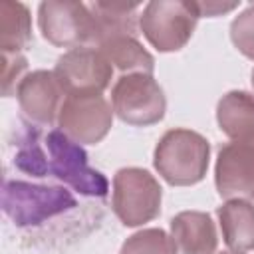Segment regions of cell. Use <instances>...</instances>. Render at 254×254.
Returning a JSON list of instances; mask_svg holds the SVG:
<instances>
[{
    "label": "cell",
    "instance_id": "6da1fadb",
    "mask_svg": "<svg viewBox=\"0 0 254 254\" xmlns=\"http://www.w3.org/2000/svg\"><path fill=\"white\" fill-rule=\"evenodd\" d=\"M210 143L196 131L175 127L157 143L153 165L171 187H190L206 177Z\"/></svg>",
    "mask_w": 254,
    "mask_h": 254
},
{
    "label": "cell",
    "instance_id": "7402d4cb",
    "mask_svg": "<svg viewBox=\"0 0 254 254\" xmlns=\"http://www.w3.org/2000/svg\"><path fill=\"white\" fill-rule=\"evenodd\" d=\"M198 6V12L200 16H220L224 12H230L238 6V2H228V4H222V2H196Z\"/></svg>",
    "mask_w": 254,
    "mask_h": 254
},
{
    "label": "cell",
    "instance_id": "ba28073f",
    "mask_svg": "<svg viewBox=\"0 0 254 254\" xmlns=\"http://www.w3.org/2000/svg\"><path fill=\"white\" fill-rule=\"evenodd\" d=\"M54 73L65 95H91L109 87L113 65L97 48L83 46L60 56Z\"/></svg>",
    "mask_w": 254,
    "mask_h": 254
},
{
    "label": "cell",
    "instance_id": "d6986e66",
    "mask_svg": "<svg viewBox=\"0 0 254 254\" xmlns=\"http://www.w3.org/2000/svg\"><path fill=\"white\" fill-rule=\"evenodd\" d=\"M14 165L32 175V177H48L50 175V167H48V153L46 149L38 143V131H32L28 133V137L20 143L18 151H16V157H14Z\"/></svg>",
    "mask_w": 254,
    "mask_h": 254
},
{
    "label": "cell",
    "instance_id": "30bf717a",
    "mask_svg": "<svg viewBox=\"0 0 254 254\" xmlns=\"http://www.w3.org/2000/svg\"><path fill=\"white\" fill-rule=\"evenodd\" d=\"M214 185L226 200H254V141H230L218 149Z\"/></svg>",
    "mask_w": 254,
    "mask_h": 254
},
{
    "label": "cell",
    "instance_id": "9c48e42d",
    "mask_svg": "<svg viewBox=\"0 0 254 254\" xmlns=\"http://www.w3.org/2000/svg\"><path fill=\"white\" fill-rule=\"evenodd\" d=\"M60 131L79 145H95L113 125V107L101 93L65 95L60 115Z\"/></svg>",
    "mask_w": 254,
    "mask_h": 254
},
{
    "label": "cell",
    "instance_id": "8992f818",
    "mask_svg": "<svg viewBox=\"0 0 254 254\" xmlns=\"http://www.w3.org/2000/svg\"><path fill=\"white\" fill-rule=\"evenodd\" d=\"M111 107L123 123L149 127L165 117L167 97L153 75L123 73L111 89Z\"/></svg>",
    "mask_w": 254,
    "mask_h": 254
},
{
    "label": "cell",
    "instance_id": "3957f363",
    "mask_svg": "<svg viewBox=\"0 0 254 254\" xmlns=\"http://www.w3.org/2000/svg\"><path fill=\"white\" fill-rule=\"evenodd\" d=\"M198 18L196 2L151 0L139 14V30L157 52H179L192 38Z\"/></svg>",
    "mask_w": 254,
    "mask_h": 254
},
{
    "label": "cell",
    "instance_id": "7c38bea8",
    "mask_svg": "<svg viewBox=\"0 0 254 254\" xmlns=\"http://www.w3.org/2000/svg\"><path fill=\"white\" fill-rule=\"evenodd\" d=\"M171 236L183 254H214L218 246L216 226L208 212L183 210L171 218Z\"/></svg>",
    "mask_w": 254,
    "mask_h": 254
},
{
    "label": "cell",
    "instance_id": "4fadbf2b",
    "mask_svg": "<svg viewBox=\"0 0 254 254\" xmlns=\"http://www.w3.org/2000/svg\"><path fill=\"white\" fill-rule=\"evenodd\" d=\"M216 123L232 141H254V93L232 89L216 103Z\"/></svg>",
    "mask_w": 254,
    "mask_h": 254
},
{
    "label": "cell",
    "instance_id": "9a60e30c",
    "mask_svg": "<svg viewBox=\"0 0 254 254\" xmlns=\"http://www.w3.org/2000/svg\"><path fill=\"white\" fill-rule=\"evenodd\" d=\"M109 62L123 73H149L153 75L155 58L143 48L137 36L115 34L95 46Z\"/></svg>",
    "mask_w": 254,
    "mask_h": 254
},
{
    "label": "cell",
    "instance_id": "5bb4252c",
    "mask_svg": "<svg viewBox=\"0 0 254 254\" xmlns=\"http://www.w3.org/2000/svg\"><path fill=\"white\" fill-rule=\"evenodd\" d=\"M224 244L234 252L254 250V204L232 198L216 208Z\"/></svg>",
    "mask_w": 254,
    "mask_h": 254
},
{
    "label": "cell",
    "instance_id": "e0dca14e",
    "mask_svg": "<svg viewBox=\"0 0 254 254\" xmlns=\"http://www.w3.org/2000/svg\"><path fill=\"white\" fill-rule=\"evenodd\" d=\"M141 6L139 4H115V2H93L89 4V10L95 18L97 24V38H95V46L99 42H103L109 36L115 34H131L137 36V24H139V16L137 10ZM93 46V48H95Z\"/></svg>",
    "mask_w": 254,
    "mask_h": 254
},
{
    "label": "cell",
    "instance_id": "277c9868",
    "mask_svg": "<svg viewBox=\"0 0 254 254\" xmlns=\"http://www.w3.org/2000/svg\"><path fill=\"white\" fill-rule=\"evenodd\" d=\"M163 189L159 181L139 167H123L113 175L111 206L125 226H141L161 212Z\"/></svg>",
    "mask_w": 254,
    "mask_h": 254
},
{
    "label": "cell",
    "instance_id": "ffe728a7",
    "mask_svg": "<svg viewBox=\"0 0 254 254\" xmlns=\"http://www.w3.org/2000/svg\"><path fill=\"white\" fill-rule=\"evenodd\" d=\"M230 40L242 56H246L248 60H254V2H250L232 20Z\"/></svg>",
    "mask_w": 254,
    "mask_h": 254
},
{
    "label": "cell",
    "instance_id": "52a82bcc",
    "mask_svg": "<svg viewBox=\"0 0 254 254\" xmlns=\"http://www.w3.org/2000/svg\"><path fill=\"white\" fill-rule=\"evenodd\" d=\"M38 26L56 48L95 46L97 24L87 4L71 0H46L38 8Z\"/></svg>",
    "mask_w": 254,
    "mask_h": 254
},
{
    "label": "cell",
    "instance_id": "44dd1931",
    "mask_svg": "<svg viewBox=\"0 0 254 254\" xmlns=\"http://www.w3.org/2000/svg\"><path fill=\"white\" fill-rule=\"evenodd\" d=\"M28 60L22 54H2V93L4 97L16 95L18 83L24 79Z\"/></svg>",
    "mask_w": 254,
    "mask_h": 254
},
{
    "label": "cell",
    "instance_id": "5b68a950",
    "mask_svg": "<svg viewBox=\"0 0 254 254\" xmlns=\"http://www.w3.org/2000/svg\"><path fill=\"white\" fill-rule=\"evenodd\" d=\"M46 153H48V167L50 175L62 181L64 185L71 187L79 194L103 198L109 190V183L103 173L89 167L87 153L75 141H71L60 129H52L46 139Z\"/></svg>",
    "mask_w": 254,
    "mask_h": 254
},
{
    "label": "cell",
    "instance_id": "2e32d148",
    "mask_svg": "<svg viewBox=\"0 0 254 254\" xmlns=\"http://www.w3.org/2000/svg\"><path fill=\"white\" fill-rule=\"evenodd\" d=\"M32 42V16L26 4L0 2V48L2 54H22Z\"/></svg>",
    "mask_w": 254,
    "mask_h": 254
},
{
    "label": "cell",
    "instance_id": "cb8c5ba5",
    "mask_svg": "<svg viewBox=\"0 0 254 254\" xmlns=\"http://www.w3.org/2000/svg\"><path fill=\"white\" fill-rule=\"evenodd\" d=\"M250 77H252L250 81H252V87H254V69H252V75H250Z\"/></svg>",
    "mask_w": 254,
    "mask_h": 254
},
{
    "label": "cell",
    "instance_id": "7a4b0ae2",
    "mask_svg": "<svg viewBox=\"0 0 254 254\" xmlns=\"http://www.w3.org/2000/svg\"><path fill=\"white\" fill-rule=\"evenodd\" d=\"M75 196L65 187L34 185L28 181H4L2 210L20 228L40 226L46 220L73 210Z\"/></svg>",
    "mask_w": 254,
    "mask_h": 254
},
{
    "label": "cell",
    "instance_id": "603a6c76",
    "mask_svg": "<svg viewBox=\"0 0 254 254\" xmlns=\"http://www.w3.org/2000/svg\"><path fill=\"white\" fill-rule=\"evenodd\" d=\"M218 254H242V252H234V250H224V252H218Z\"/></svg>",
    "mask_w": 254,
    "mask_h": 254
},
{
    "label": "cell",
    "instance_id": "ac0fdd59",
    "mask_svg": "<svg viewBox=\"0 0 254 254\" xmlns=\"http://www.w3.org/2000/svg\"><path fill=\"white\" fill-rule=\"evenodd\" d=\"M119 254H177V244L163 228H143L121 244Z\"/></svg>",
    "mask_w": 254,
    "mask_h": 254
},
{
    "label": "cell",
    "instance_id": "8fae6325",
    "mask_svg": "<svg viewBox=\"0 0 254 254\" xmlns=\"http://www.w3.org/2000/svg\"><path fill=\"white\" fill-rule=\"evenodd\" d=\"M64 89L54 71L36 69L24 75L18 83L16 99L20 111L36 125H54L58 121L62 103H64Z\"/></svg>",
    "mask_w": 254,
    "mask_h": 254
}]
</instances>
